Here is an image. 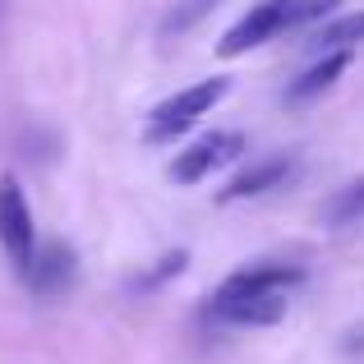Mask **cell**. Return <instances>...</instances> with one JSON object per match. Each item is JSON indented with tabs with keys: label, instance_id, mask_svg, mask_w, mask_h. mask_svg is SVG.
<instances>
[{
	"label": "cell",
	"instance_id": "6da1fadb",
	"mask_svg": "<svg viewBox=\"0 0 364 364\" xmlns=\"http://www.w3.org/2000/svg\"><path fill=\"white\" fill-rule=\"evenodd\" d=\"M304 272L286 263H258L245 272H231L208 300V314L217 323H235V328H272L286 314V291L300 286Z\"/></svg>",
	"mask_w": 364,
	"mask_h": 364
},
{
	"label": "cell",
	"instance_id": "7a4b0ae2",
	"mask_svg": "<svg viewBox=\"0 0 364 364\" xmlns=\"http://www.w3.org/2000/svg\"><path fill=\"white\" fill-rule=\"evenodd\" d=\"M226 88H231L226 79H203V83H194V88H180L176 97L157 102L152 116H148L143 139H148V143H166V139H176V134H185L198 116H208V111L226 97Z\"/></svg>",
	"mask_w": 364,
	"mask_h": 364
},
{
	"label": "cell",
	"instance_id": "3957f363",
	"mask_svg": "<svg viewBox=\"0 0 364 364\" xmlns=\"http://www.w3.org/2000/svg\"><path fill=\"white\" fill-rule=\"evenodd\" d=\"M0 249L14 263L18 277H28L37 254V235H33V213H28V198L18 189L14 176H0Z\"/></svg>",
	"mask_w": 364,
	"mask_h": 364
},
{
	"label": "cell",
	"instance_id": "277c9868",
	"mask_svg": "<svg viewBox=\"0 0 364 364\" xmlns=\"http://www.w3.org/2000/svg\"><path fill=\"white\" fill-rule=\"evenodd\" d=\"M286 28H295V0H263V5H254L240 23L217 42V55L235 60V55H245V51H254V46L282 37Z\"/></svg>",
	"mask_w": 364,
	"mask_h": 364
},
{
	"label": "cell",
	"instance_id": "5b68a950",
	"mask_svg": "<svg viewBox=\"0 0 364 364\" xmlns=\"http://www.w3.org/2000/svg\"><path fill=\"white\" fill-rule=\"evenodd\" d=\"M240 152H245V134H208V139L194 143V148L176 152V161H171V180H176V185H198L203 176H213L217 166L235 161Z\"/></svg>",
	"mask_w": 364,
	"mask_h": 364
},
{
	"label": "cell",
	"instance_id": "8992f818",
	"mask_svg": "<svg viewBox=\"0 0 364 364\" xmlns=\"http://www.w3.org/2000/svg\"><path fill=\"white\" fill-rule=\"evenodd\" d=\"M74 272H79V263H74V249L51 240L42 245L33 254V267H28V286H33L37 295H65L74 286Z\"/></svg>",
	"mask_w": 364,
	"mask_h": 364
},
{
	"label": "cell",
	"instance_id": "52a82bcc",
	"mask_svg": "<svg viewBox=\"0 0 364 364\" xmlns=\"http://www.w3.org/2000/svg\"><path fill=\"white\" fill-rule=\"evenodd\" d=\"M291 176H295V161L291 157H267V161H254L249 171H240V176H235L217 198H222V203H235V198H258V194L277 189L282 180H291Z\"/></svg>",
	"mask_w": 364,
	"mask_h": 364
},
{
	"label": "cell",
	"instance_id": "ba28073f",
	"mask_svg": "<svg viewBox=\"0 0 364 364\" xmlns=\"http://www.w3.org/2000/svg\"><path fill=\"white\" fill-rule=\"evenodd\" d=\"M346 70H350V51H328L314 70H304L300 79L291 83V102H309V97H318V92H328Z\"/></svg>",
	"mask_w": 364,
	"mask_h": 364
},
{
	"label": "cell",
	"instance_id": "9c48e42d",
	"mask_svg": "<svg viewBox=\"0 0 364 364\" xmlns=\"http://www.w3.org/2000/svg\"><path fill=\"white\" fill-rule=\"evenodd\" d=\"M360 42H364V14H341V18H332V23H323L309 46L318 55H328V51H350V46H360Z\"/></svg>",
	"mask_w": 364,
	"mask_h": 364
},
{
	"label": "cell",
	"instance_id": "30bf717a",
	"mask_svg": "<svg viewBox=\"0 0 364 364\" xmlns=\"http://www.w3.org/2000/svg\"><path fill=\"white\" fill-rule=\"evenodd\" d=\"M328 226H350L355 217H364V180H355V185H346L337 198L328 203Z\"/></svg>",
	"mask_w": 364,
	"mask_h": 364
},
{
	"label": "cell",
	"instance_id": "8fae6325",
	"mask_svg": "<svg viewBox=\"0 0 364 364\" xmlns=\"http://www.w3.org/2000/svg\"><path fill=\"white\" fill-rule=\"evenodd\" d=\"M185 263H189V254L185 249H176V254H166L157 267H152L148 277H139V291H152V286H161V282H171V277H180L185 272Z\"/></svg>",
	"mask_w": 364,
	"mask_h": 364
},
{
	"label": "cell",
	"instance_id": "7c38bea8",
	"mask_svg": "<svg viewBox=\"0 0 364 364\" xmlns=\"http://www.w3.org/2000/svg\"><path fill=\"white\" fill-rule=\"evenodd\" d=\"M337 5H346V0H295V28L318 23V18L337 14Z\"/></svg>",
	"mask_w": 364,
	"mask_h": 364
},
{
	"label": "cell",
	"instance_id": "4fadbf2b",
	"mask_svg": "<svg viewBox=\"0 0 364 364\" xmlns=\"http://www.w3.org/2000/svg\"><path fill=\"white\" fill-rule=\"evenodd\" d=\"M213 5H217V0H185V9H176L166 28H176V33H180V28H189V23H194V18H203V14H208V9H213Z\"/></svg>",
	"mask_w": 364,
	"mask_h": 364
},
{
	"label": "cell",
	"instance_id": "5bb4252c",
	"mask_svg": "<svg viewBox=\"0 0 364 364\" xmlns=\"http://www.w3.org/2000/svg\"><path fill=\"white\" fill-rule=\"evenodd\" d=\"M0 5H5V0H0Z\"/></svg>",
	"mask_w": 364,
	"mask_h": 364
}]
</instances>
